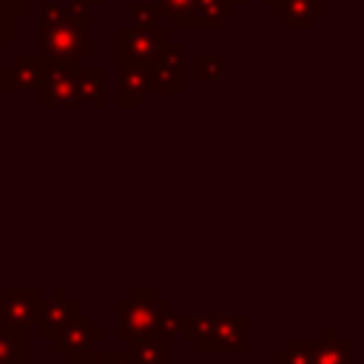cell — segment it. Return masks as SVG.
<instances>
[{"mask_svg":"<svg viewBox=\"0 0 364 364\" xmlns=\"http://www.w3.org/2000/svg\"><path fill=\"white\" fill-rule=\"evenodd\" d=\"M159 9L156 3H134L131 6V23H142V26H154L159 23Z\"/></svg>","mask_w":364,"mask_h":364,"instance_id":"603a6c76","label":"cell"},{"mask_svg":"<svg viewBox=\"0 0 364 364\" xmlns=\"http://www.w3.org/2000/svg\"><path fill=\"white\" fill-rule=\"evenodd\" d=\"M77 105H105V68L102 65H80L77 68Z\"/></svg>","mask_w":364,"mask_h":364,"instance_id":"5bb4252c","label":"cell"},{"mask_svg":"<svg viewBox=\"0 0 364 364\" xmlns=\"http://www.w3.org/2000/svg\"><path fill=\"white\" fill-rule=\"evenodd\" d=\"M273 364H313V338H287Z\"/></svg>","mask_w":364,"mask_h":364,"instance_id":"ffe728a7","label":"cell"},{"mask_svg":"<svg viewBox=\"0 0 364 364\" xmlns=\"http://www.w3.org/2000/svg\"><path fill=\"white\" fill-rule=\"evenodd\" d=\"M65 364H111V350L105 353H94V350H85V353H74V355H63Z\"/></svg>","mask_w":364,"mask_h":364,"instance_id":"cb8c5ba5","label":"cell"},{"mask_svg":"<svg viewBox=\"0 0 364 364\" xmlns=\"http://www.w3.org/2000/svg\"><path fill=\"white\" fill-rule=\"evenodd\" d=\"M105 0H68L65 6L74 9V11H91V6H102Z\"/></svg>","mask_w":364,"mask_h":364,"instance_id":"d4e9b609","label":"cell"},{"mask_svg":"<svg viewBox=\"0 0 364 364\" xmlns=\"http://www.w3.org/2000/svg\"><path fill=\"white\" fill-rule=\"evenodd\" d=\"M40 287H3L0 290V324L31 330L37 327L40 307H43Z\"/></svg>","mask_w":364,"mask_h":364,"instance_id":"52a82bcc","label":"cell"},{"mask_svg":"<svg viewBox=\"0 0 364 364\" xmlns=\"http://www.w3.org/2000/svg\"><path fill=\"white\" fill-rule=\"evenodd\" d=\"M154 333L162 336V338H168V341H176V338L182 336V316H176L173 310H168V313L159 318V324H156Z\"/></svg>","mask_w":364,"mask_h":364,"instance_id":"7402d4cb","label":"cell"},{"mask_svg":"<svg viewBox=\"0 0 364 364\" xmlns=\"http://www.w3.org/2000/svg\"><path fill=\"white\" fill-rule=\"evenodd\" d=\"M80 310V301L68 296V290L63 287H54L51 290V299H43V307H40V318H37V330L43 336V341H51L54 333Z\"/></svg>","mask_w":364,"mask_h":364,"instance_id":"30bf717a","label":"cell"},{"mask_svg":"<svg viewBox=\"0 0 364 364\" xmlns=\"http://www.w3.org/2000/svg\"><path fill=\"white\" fill-rule=\"evenodd\" d=\"M77 68L80 63L48 60L43 85L37 91L43 108H74L77 105Z\"/></svg>","mask_w":364,"mask_h":364,"instance_id":"5b68a950","label":"cell"},{"mask_svg":"<svg viewBox=\"0 0 364 364\" xmlns=\"http://www.w3.org/2000/svg\"><path fill=\"white\" fill-rule=\"evenodd\" d=\"M245 313H185L182 336L196 353H247Z\"/></svg>","mask_w":364,"mask_h":364,"instance_id":"7a4b0ae2","label":"cell"},{"mask_svg":"<svg viewBox=\"0 0 364 364\" xmlns=\"http://www.w3.org/2000/svg\"><path fill=\"white\" fill-rule=\"evenodd\" d=\"M193 11H196V26L216 31L222 28V23L228 17H233L236 3L233 0H193Z\"/></svg>","mask_w":364,"mask_h":364,"instance_id":"e0dca14e","label":"cell"},{"mask_svg":"<svg viewBox=\"0 0 364 364\" xmlns=\"http://www.w3.org/2000/svg\"><path fill=\"white\" fill-rule=\"evenodd\" d=\"M171 40V28L159 23H131L117 31V65H151L165 54Z\"/></svg>","mask_w":364,"mask_h":364,"instance_id":"277c9868","label":"cell"},{"mask_svg":"<svg viewBox=\"0 0 364 364\" xmlns=\"http://www.w3.org/2000/svg\"><path fill=\"white\" fill-rule=\"evenodd\" d=\"M222 68H225V63H222L219 54H196V60H193V74H196L199 82L219 80L222 77Z\"/></svg>","mask_w":364,"mask_h":364,"instance_id":"44dd1931","label":"cell"},{"mask_svg":"<svg viewBox=\"0 0 364 364\" xmlns=\"http://www.w3.org/2000/svg\"><path fill=\"white\" fill-rule=\"evenodd\" d=\"M111 364H134L131 353H122V350H111Z\"/></svg>","mask_w":364,"mask_h":364,"instance_id":"484cf974","label":"cell"},{"mask_svg":"<svg viewBox=\"0 0 364 364\" xmlns=\"http://www.w3.org/2000/svg\"><path fill=\"white\" fill-rule=\"evenodd\" d=\"M28 330L0 324V361L3 364H28Z\"/></svg>","mask_w":364,"mask_h":364,"instance_id":"2e32d148","label":"cell"},{"mask_svg":"<svg viewBox=\"0 0 364 364\" xmlns=\"http://www.w3.org/2000/svg\"><path fill=\"white\" fill-rule=\"evenodd\" d=\"M233 3L239 6V3H250V0H233ZM259 3H264V6H267V0H259Z\"/></svg>","mask_w":364,"mask_h":364,"instance_id":"4316f807","label":"cell"},{"mask_svg":"<svg viewBox=\"0 0 364 364\" xmlns=\"http://www.w3.org/2000/svg\"><path fill=\"white\" fill-rule=\"evenodd\" d=\"M48 57L46 54H17L11 65L0 68V91L17 94V91H40L46 77Z\"/></svg>","mask_w":364,"mask_h":364,"instance_id":"ba28073f","label":"cell"},{"mask_svg":"<svg viewBox=\"0 0 364 364\" xmlns=\"http://www.w3.org/2000/svg\"><path fill=\"white\" fill-rule=\"evenodd\" d=\"M168 310H171V301L162 299L159 290L134 287L128 299L117 301V338L131 341L139 336H151Z\"/></svg>","mask_w":364,"mask_h":364,"instance_id":"3957f363","label":"cell"},{"mask_svg":"<svg viewBox=\"0 0 364 364\" xmlns=\"http://www.w3.org/2000/svg\"><path fill=\"white\" fill-rule=\"evenodd\" d=\"M185 46L179 40H171L165 54L148 65L151 74V94H182L185 91V68H182Z\"/></svg>","mask_w":364,"mask_h":364,"instance_id":"9c48e42d","label":"cell"},{"mask_svg":"<svg viewBox=\"0 0 364 364\" xmlns=\"http://www.w3.org/2000/svg\"><path fill=\"white\" fill-rule=\"evenodd\" d=\"M148 94H151L148 65H119V71H117V105L139 108Z\"/></svg>","mask_w":364,"mask_h":364,"instance_id":"8fae6325","label":"cell"},{"mask_svg":"<svg viewBox=\"0 0 364 364\" xmlns=\"http://www.w3.org/2000/svg\"><path fill=\"white\" fill-rule=\"evenodd\" d=\"M128 353H131L134 364H171V341L156 333L131 338Z\"/></svg>","mask_w":364,"mask_h":364,"instance_id":"9a60e30c","label":"cell"},{"mask_svg":"<svg viewBox=\"0 0 364 364\" xmlns=\"http://www.w3.org/2000/svg\"><path fill=\"white\" fill-rule=\"evenodd\" d=\"M0 364H3V361H0Z\"/></svg>","mask_w":364,"mask_h":364,"instance_id":"83f0119b","label":"cell"},{"mask_svg":"<svg viewBox=\"0 0 364 364\" xmlns=\"http://www.w3.org/2000/svg\"><path fill=\"white\" fill-rule=\"evenodd\" d=\"M28 0H0V51L17 37V17H26Z\"/></svg>","mask_w":364,"mask_h":364,"instance_id":"d6986e66","label":"cell"},{"mask_svg":"<svg viewBox=\"0 0 364 364\" xmlns=\"http://www.w3.org/2000/svg\"><path fill=\"white\" fill-rule=\"evenodd\" d=\"M156 9L168 20V28L171 31L199 28L196 26V11H193V0H156Z\"/></svg>","mask_w":364,"mask_h":364,"instance_id":"ac0fdd59","label":"cell"},{"mask_svg":"<svg viewBox=\"0 0 364 364\" xmlns=\"http://www.w3.org/2000/svg\"><path fill=\"white\" fill-rule=\"evenodd\" d=\"M108 336V330L102 324L94 321L91 313L77 310L51 338V350L57 355H74V353H85L94 347V341H102Z\"/></svg>","mask_w":364,"mask_h":364,"instance_id":"8992f818","label":"cell"},{"mask_svg":"<svg viewBox=\"0 0 364 364\" xmlns=\"http://www.w3.org/2000/svg\"><path fill=\"white\" fill-rule=\"evenodd\" d=\"M94 20L88 11H74L63 3H46L40 17V51L48 60L80 63L94 51Z\"/></svg>","mask_w":364,"mask_h":364,"instance_id":"6da1fadb","label":"cell"},{"mask_svg":"<svg viewBox=\"0 0 364 364\" xmlns=\"http://www.w3.org/2000/svg\"><path fill=\"white\" fill-rule=\"evenodd\" d=\"M267 6L287 28H313V23L324 17L327 0H267Z\"/></svg>","mask_w":364,"mask_h":364,"instance_id":"7c38bea8","label":"cell"},{"mask_svg":"<svg viewBox=\"0 0 364 364\" xmlns=\"http://www.w3.org/2000/svg\"><path fill=\"white\" fill-rule=\"evenodd\" d=\"M313 364H353V341L341 338L330 324L324 338H313Z\"/></svg>","mask_w":364,"mask_h":364,"instance_id":"4fadbf2b","label":"cell"}]
</instances>
